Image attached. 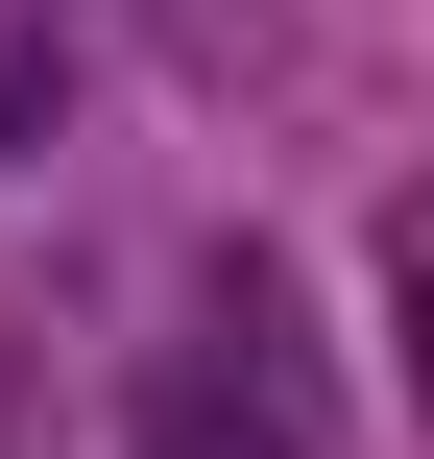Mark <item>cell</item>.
Here are the masks:
<instances>
[{
    "mask_svg": "<svg viewBox=\"0 0 434 459\" xmlns=\"http://www.w3.org/2000/svg\"><path fill=\"white\" fill-rule=\"evenodd\" d=\"M169 459H290V436H217V411H169Z\"/></svg>",
    "mask_w": 434,
    "mask_h": 459,
    "instance_id": "cell-1",
    "label": "cell"
}]
</instances>
